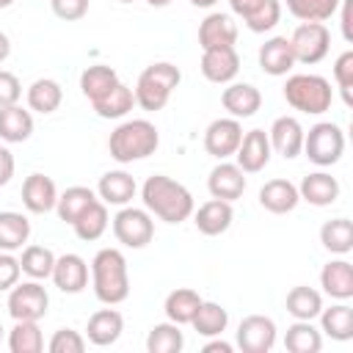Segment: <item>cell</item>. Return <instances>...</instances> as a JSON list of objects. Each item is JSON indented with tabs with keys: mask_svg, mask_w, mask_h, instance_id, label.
<instances>
[{
	"mask_svg": "<svg viewBox=\"0 0 353 353\" xmlns=\"http://www.w3.org/2000/svg\"><path fill=\"white\" fill-rule=\"evenodd\" d=\"M0 339H3V325H0Z\"/></svg>",
	"mask_w": 353,
	"mask_h": 353,
	"instance_id": "cell-59",
	"label": "cell"
},
{
	"mask_svg": "<svg viewBox=\"0 0 353 353\" xmlns=\"http://www.w3.org/2000/svg\"><path fill=\"white\" fill-rule=\"evenodd\" d=\"M221 105L232 119H251L262 108V94L251 83H229L221 94Z\"/></svg>",
	"mask_w": 353,
	"mask_h": 353,
	"instance_id": "cell-18",
	"label": "cell"
},
{
	"mask_svg": "<svg viewBox=\"0 0 353 353\" xmlns=\"http://www.w3.org/2000/svg\"><path fill=\"white\" fill-rule=\"evenodd\" d=\"M116 83H119L116 69H113V66H105V63L85 66L83 74H80V91H83V97H85L91 105L99 102Z\"/></svg>",
	"mask_w": 353,
	"mask_h": 353,
	"instance_id": "cell-30",
	"label": "cell"
},
{
	"mask_svg": "<svg viewBox=\"0 0 353 353\" xmlns=\"http://www.w3.org/2000/svg\"><path fill=\"white\" fill-rule=\"evenodd\" d=\"M50 279L61 292L77 295L88 287V265L80 254H61V256H55Z\"/></svg>",
	"mask_w": 353,
	"mask_h": 353,
	"instance_id": "cell-14",
	"label": "cell"
},
{
	"mask_svg": "<svg viewBox=\"0 0 353 353\" xmlns=\"http://www.w3.org/2000/svg\"><path fill=\"white\" fill-rule=\"evenodd\" d=\"M124 331V317L121 312L116 309H99L88 317V325H85V339L97 347H108L113 345Z\"/></svg>",
	"mask_w": 353,
	"mask_h": 353,
	"instance_id": "cell-23",
	"label": "cell"
},
{
	"mask_svg": "<svg viewBox=\"0 0 353 353\" xmlns=\"http://www.w3.org/2000/svg\"><path fill=\"white\" fill-rule=\"evenodd\" d=\"M113 234L124 248H143L154 237V221L143 207H121L113 215Z\"/></svg>",
	"mask_w": 353,
	"mask_h": 353,
	"instance_id": "cell-8",
	"label": "cell"
},
{
	"mask_svg": "<svg viewBox=\"0 0 353 353\" xmlns=\"http://www.w3.org/2000/svg\"><path fill=\"white\" fill-rule=\"evenodd\" d=\"M50 353H83L85 350V336L74 328H58L50 342H47Z\"/></svg>",
	"mask_w": 353,
	"mask_h": 353,
	"instance_id": "cell-46",
	"label": "cell"
},
{
	"mask_svg": "<svg viewBox=\"0 0 353 353\" xmlns=\"http://www.w3.org/2000/svg\"><path fill=\"white\" fill-rule=\"evenodd\" d=\"M119 3H132V0H119Z\"/></svg>",
	"mask_w": 353,
	"mask_h": 353,
	"instance_id": "cell-58",
	"label": "cell"
},
{
	"mask_svg": "<svg viewBox=\"0 0 353 353\" xmlns=\"http://www.w3.org/2000/svg\"><path fill=\"white\" fill-rule=\"evenodd\" d=\"M320 287L325 295L336 301H350L353 298V265L347 259H331L320 270Z\"/></svg>",
	"mask_w": 353,
	"mask_h": 353,
	"instance_id": "cell-26",
	"label": "cell"
},
{
	"mask_svg": "<svg viewBox=\"0 0 353 353\" xmlns=\"http://www.w3.org/2000/svg\"><path fill=\"white\" fill-rule=\"evenodd\" d=\"M290 47L295 63H320L331 50V30L325 28V22H301L290 36Z\"/></svg>",
	"mask_w": 353,
	"mask_h": 353,
	"instance_id": "cell-7",
	"label": "cell"
},
{
	"mask_svg": "<svg viewBox=\"0 0 353 353\" xmlns=\"http://www.w3.org/2000/svg\"><path fill=\"white\" fill-rule=\"evenodd\" d=\"M22 97V83L14 72H6L0 69V108H8V105H17Z\"/></svg>",
	"mask_w": 353,
	"mask_h": 353,
	"instance_id": "cell-49",
	"label": "cell"
},
{
	"mask_svg": "<svg viewBox=\"0 0 353 353\" xmlns=\"http://www.w3.org/2000/svg\"><path fill=\"white\" fill-rule=\"evenodd\" d=\"M14 168H17V163H14V154H11L6 146H0V188L11 182V176H14Z\"/></svg>",
	"mask_w": 353,
	"mask_h": 353,
	"instance_id": "cell-50",
	"label": "cell"
},
{
	"mask_svg": "<svg viewBox=\"0 0 353 353\" xmlns=\"http://www.w3.org/2000/svg\"><path fill=\"white\" fill-rule=\"evenodd\" d=\"M270 152L273 149H270L268 132L265 130H248V132H243L234 157H237V165L245 174H259L270 163Z\"/></svg>",
	"mask_w": 353,
	"mask_h": 353,
	"instance_id": "cell-15",
	"label": "cell"
},
{
	"mask_svg": "<svg viewBox=\"0 0 353 353\" xmlns=\"http://www.w3.org/2000/svg\"><path fill=\"white\" fill-rule=\"evenodd\" d=\"M320 243L331 254H339V256L350 254V248H353V223L347 218H331V221H325L320 226Z\"/></svg>",
	"mask_w": 353,
	"mask_h": 353,
	"instance_id": "cell-37",
	"label": "cell"
},
{
	"mask_svg": "<svg viewBox=\"0 0 353 353\" xmlns=\"http://www.w3.org/2000/svg\"><path fill=\"white\" fill-rule=\"evenodd\" d=\"M298 196L303 201H309L312 207H328L339 199V182L328 171H314V174H306L301 179Z\"/></svg>",
	"mask_w": 353,
	"mask_h": 353,
	"instance_id": "cell-22",
	"label": "cell"
},
{
	"mask_svg": "<svg viewBox=\"0 0 353 353\" xmlns=\"http://www.w3.org/2000/svg\"><path fill=\"white\" fill-rule=\"evenodd\" d=\"M339 6H342V17H339V19H342V22H339V25H342V36H345V41H353V30H350V11H353V0H342Z\"/></svg>",
	"mask_w": 353,
	"mask_h": 353,
	"instance_id": "cell-52",
	"label": "cell"
},
{
	"mask_svg": "<svg viewBox=\"0 0 353 353\" xmlns=\"http://www.w3.org/2000/svg\"><path fill=\"white\" fill-rule=\"evenodd\" d=\"M262 3H265V0H229V8H232V14H237L240 19H245V17H251Z\"/></svg>",
	"mask_w": 353,
	"mask_h": 353,
	"instance_id": "cell-51",
	"label": "cell"
},
{
	"mask_svg": "<svg viewBox=\"0 0 353 353\" xmlns=\"http://www.w3.org/2000/svg\"><path fill=\"white\" fill-rule=\"evenodd\" d=\"M240 138H243L240 119H232V116L215 119L204 130V149H207V154H212L218 160H226V157H232L237 152Z\"/></svg>",
	"mask_w": 353,
	"mask_h": 353,
	"instance_id": "cell-11",
	"label": "cell"
},
{
	"mask_svg": "<svg viewBox=\"0 0 353 353\" xmlns=\"http://www.w3.org/2000/svg\"><path fill=\"white\" fill-rule=\"evenodd\" d=\"M108 204L105 201H94L74 223H72V229H74V234L80 237V240H85V243H91V240H99L102 234H105V229H108Z\"/></svg>",
	"mask_w": 353,
	"mask_h": 353,
	"instance_id": "cell-40",
	"label": "cell"
},
{
	"mask_svg": "<svg viewBox=\"0 0 353 353\" xmlns=\"http://www.w3.org/2000/svg\"><path fill=\"white\" fill-rule=\"evenodd\" d=\"M284 99L290 108L320 116L334 102V88L323 74H290L284 83Z\"/></svg>",
	"mask_w": 353,
	"mask_h": 353,
	"instance_id": "cell-5",
	"label": "cell"
},
{
	"mask_svg": "<svg viewBox=\"0 0 353 353\" xmlns=\"http://www.w3.org/2000/svg\"><path fill=\"white\" fill-rule=\"evenodd\" d=\"M259 66L270 77H281L295 66V55L287 36H273L259 47Z\"/></svg>",
	"mask_w": 353,
	"mask_h": 353,
	"instance_id": "cell-24",
	"label": "cell"
},
{
	"mask_svg": "<svg viewBox=\"0 0 353 353\" xmlns=\"http://www.w3.org/2000/svg\"><path fill=\"white\" fill-rule=\"evenodd\" d=\"M8 55H11V39H8V36L0 30V63H3Z\"/></svg>",
	"mask_w": 353,
	"mask_h": 353,
	"instance_id": "cell-54",
	"label": "cell"
},
{
	"mask_svg": "<svg viewBox=\"0 0 353 353\" xmlns=\"http://www.w3.org/2000/svg\"><path fill=\"white\" fill-rule=\"evenodd\" d=\"M342 0H287V11L301 22H325L336 14Z\"/></svg>",
	"mask_w": 353,
	"mask_h": 353,
	"instance_id": "cell-43",
	"label": "cell"
},
{
	"mask_svg": "<svg viewBox=\"0 0 353 353\" xmlns=\"http://www.w3.org/2000/svg\"><path fill=\"white\" fill-rule=\"evenodd\" d=\"M182 80V72L168 63V61H157V63H149L141 74H138V83L132 88L135 94V105H141L143 110L149 113H157L168 105L174 88L179 85Z\"/></svg>",
	"mask_w": 353,
	"mask_h": 353,
	"instance_id": "cell-4",
	"label": "cell"
},
{
	"mask_svg": "<svg viewBox=\"0 0 353 353\" xmlns=\"http://www.w3.org/2000/svg\"><path fill=\"white\" fill-rule=\"evenodd\" d=\"M237 41V22L229 14L212 11L204 17V22L199 25V47L201 50H212V47H234Z\"/></svg>",
	"mask_w": 353,
	"mask_h": 353,
	"instance_id": "cell-17",
	"label": "cell"
},
{
	"mask_svg": "<svg viewBox=\"0 0 353 353\" xmlns=\"http://www.w3.org/2000/svg\"><path fill=\"white\" fill-rule=\"evenodd\" d=\"M8 350L11 353H41L44 334L39 328V320H14V328L8 331Z\"/></svg>",
	"mask_w": 353,
	"mask_h": 353,
	"instance_id": "cell-35",
	"label": "cell"
},
{
	"mask_svg": "<svg viewBox=\"0 0 353 353\" xmlns=\"http://www.w3.org/2000/svg\"><path fill=\"white\" fill-rule=\"evenodd\" d=\"M190 3H193L196 8H212V6L218 3V0H190Z\"/></svg>",
	"mask_w": 353,
	"mask_h": 353,
	"instance_id": "cell-55",
	"label": "cell"
},
{
	"mask_svg": "<svg viewBox=\"0 0 353 353\" xmlns=\"http://www.w3.org/2000/svg\"><path fill=\"white\" fill-rule=\"evenodd\" d=\"M22 276L19 259L11 251H0V292H8Z\"/></svg>",
	"mask_w": 353,
	"mask_h": 353,
	"instance_id": "cell-48",
	"label": "cell"
},
{
	"mask_svg": "<svg viewBox=\"0 0 353 353\" xmlns=\"http://www.w3.org/2000/svg\"><path fill=\"white\" fill-rule=\"evenodd\" d=\"M301 152L320 168L339 163V157L345 154L342 127L334 121H317L314 127H309V132H303V149Z\"/></svg>",
	"mask_w": 353,
	"mask_h": 353,
	"instance_id": "cell-6",
	"label": "cell"
},
{
	"mask_svg": "<svg viewBox=\"0 0 353 353\" xmlns=\"http://www.w3.org/2000/svg\"><path fill=\"white\" fill-rule=\"evenodd\" d=\"M52 14L63 22H77L88 14V0H50Z\"/></svg>",
	"mask_w": 353,
	"mask_h": 353,
	"instance_id": "cell-47",
	"label": "cell"
},
{
	"mask_svg": "<svg viewBox=\"0 0 353 353\" xmlns=\"http://www.w3.org/2000/svg\"><path fill=\"white\" fill-rule=\"evenodd\" d=\"M270 149L279 152L284 160H292L303 149V127L295 116H279L268 130Z\"/></svg>",
	"mask_w": 353,
	"mask_h": 353,
	"instance_id": "cell-16",
	"label": "cell"
},
{
	"mask_svg": "<svg viewBox=\"0 0 353 353\" xmlns=\"http://www.w3.org/2000/svg\"><path fill=\"white\" fill-rule=\"evenodd\" d=\"M207 190L212 199H223V201H237L245 193V171L237 163H226L221 160L210 176H207Z\"/></svg>",
	"mask_w": 353,
	"mask_h": 353,
	"instance_id": "cell-12",
	"label": "cell"
},
{
	"mask_svg": "<svg viewBox=\"0 0 353 353\" xmlns=\"http://www.w3.org/2000/svg\"><path fill=\"white\" fill-rule=\"evenodd\" d=\"M141 199H143V207L149 210V215H154L165 223H182L196 210L190 190L165 174L149 176L141 188Z\"/></svg>",
	"mask_w": 353,
	"mask_h": 353,
	"instance_id": "cell-1",
	"label": "cell"
},
{
	"mask_svg": "<svg viewBox=\"0 0 353 353\" xmlns=\"http://www.w3.org/2000/svg\"><path fill=\"white\" fill-rule=\"evenodd\" d=\"M284 347L290 353H317L323 347V334L312 325V320H295L284 334Z\"/></svg>",
	"mask_w": 353,
	"mask_h": 353,
	"instance_id": "cell-39",
	"label": "cell"
},
{
	"mask_svg": "<svg viewBox=\"0 0 353 353\" xmlns=\"http://www.w3.org/2000/svg\"><path fill=\"white\" fill-rule=\"evenodd\" d=\"M135 190H138L135 176L127 174V171H121V168H119V171H105V174L99 176V185H97L99 201L113 204V207L130 204V201L135 199Z\"/></svg>",
	"mask_w": 353,
	"mask_h": 353,
	"instance_id": "cell-21",
	"label": "cell"
},
{
	"mask_svg": "<svg viewBox=\"0 0 353 353\" xmlns=\"http://www.w3.org/2000/svg\"><path fill=\"white\" fill-rule=\"evenodd\" d=\"M317 317H320L323 334H328L331 339H336V342L353 339V309L345 301H339V303H334L328 309H320Z\"/></svg>",
	"mask_w": 353,
	"mask_h": 353,
	"instance_id": "cell-32",
	"label": "cell"
},
{
	"mask_svg": "<svg viewBox=\"0 0 353 353\" xmlns=\"http://www.w3.org/2000/svg\"><path fill=\"white\" fill-rule=\"evenodd\" d=\"M301 196H298V188L290 182V179H268L262 188H259V204L273 212V215H284V212H292L298 207Z\"/></svg>",
	"mask_w": 353,
	"mask_h": 353,
	"instance_id": "cell-25",
	"label": "cell"
},
{
	"mask_svg": "<svg viewBox=\"0 0 353 353\" xmlns=\"http://www.w3.org/2000/svg\"><path fill=\"white\" fill-rule=\"evenodd\" d=\"M52 265H55V254L47 245H25L22 259H19L22 273H28L30 279L41 281V279L52 276Z\"/></svg>",
	"mask_w": 353,
	"mask_h": 353,
	"instance_id": "cell-42",
	"label": "cell"
},
{
	"mask_svg": "<svg viewBox=\"0 0 353 353\" xmlns=\"http://www.w3.org/2000/svg\"><path fill=\"white\" fill-rule=\"evenodd\" d=\"M132 108H135V94H132V88L124 85L121 80H119L99 102H94V110H97L99 119H121V116H127Z\"/></svg>",
	"mask_w": 353,
	"mask_h": 353,
	"instance_id": "cell-36",
	"label": "cell"
},
{
	"mask_svg": "<svg viewBox=\"0 0 353 353\" xmlns=\"http://www.w3.org/2000/svg\"><path fill=\"white\" fill-rule=\"evenodd\" d=\"M199 306H201V295H199L196 290H190V287H176V290H171V292L165 295L163 312H165V317H168L171 323H176V325H190V320H193V314H196Z\"/></svg>",
	"mask_w": 353,
	"mask_h": 353,
	"instance_id": "cell-29",
	"label": "cell"
},
{
	"mask_svg": "<svg viewBox=\"0 0 353 353\" xmlns=\"http://www.w3.org/2000/svg\"><path fill=\"white\" fill-rule=\"evenodd\" d=\"M63 102V88L52 77H39L28 85V108L36 113H55Z\"/></svg>",
	"mask_w": 353,
	"mask_h": 353,
	"instance_id": "cell-31",
	"label": "cell"
},
{
	"mask_svg": "<svg viewBox=\"0 0 353 353\" xmlns=\"http://www.w3.org/2000/svg\"><path fill=\"white\" fill-rule=\"evenodd\" d=\"M47 309H50V295L36 279L17 281L8 290V314L14 320H41Z\"/></svg>",
	"mask_w": 353,
	"mask_h": 353,
	"instance_id": "cell-9",
	"label": "cell"
},
{
	"mask_svg": "<svg viewBox=\"0 0 353 353\" xmlns=\"http://www.w3.org/2000/svg\"><path fill=\"white\" fill-rule=\"evenodd\" d=\"M94 201H99L97 199V193L91 190V188H83V185H72V188H66L63 193H58V201H55V212H58V218L63 221V223H74Z\"/></svg>",
	"mask_w": 353,
	"mask_h": 353,
	"instance_id": "cell-28",
	"label": "cell"
},
{
	"mask_svg": "<svg viewBox=\"0 0 353 353\" xmlns=\"http://www.w3.org/2000/svg\"><path fill=\"white\" fill-rule=\"evenodd\" d=\"M276 345V323L265 314H248L237 325V347L243 353H268Z\"/></svg>",
	"mask_w": 353,
	"mask_h": 353,
	"instance_id": "cell-10",
	"label": "cell"
},
{
	"mask_svg": "<svg viewBox=\"0 0 353 353\" xmlns=\"http://www.w3.org/2000/svg\"><path fill=\"white\" fill-rule=\"evenodd\" d=\"M185 347V336L179 331L176 323H157L152 325L149 336H146V350L149 353H179Z\"/></svg>",
	"mask_w": 353,
	"mask_h": 353,
	"instance_id": "cell-41",
	"label": "cell"
},
{
	"mask_svg": "<svg viewBox=\"0 0 353 353\" xmlns=\"http://www.w3.org/2000/svg\"><path fill=\"white\" fill-rule=\"evenodd\" d=\"M334 83L342 91L345 105H353V50H345L334 61Z\"/></svg>",
	"mask_w": 353,
	"mask_h": 353,
	"instance_id": "cell-45",
	"label": "cell"
},
{
	"mask_svg": "<svg viewBox=\"0 0 353 353\" xmlns=\"http://www.w3.org/2000/svg\"><path fill=\"white\" fill-rule=\"evenodd\" d=\"M234 221V210H232V201H223V199H210L204 201L199 210H193V223L201 234L207 237H218L223 234Z\"/></svg>",
	"mask_w": 353,
	"mask_h": 353,
	"instance_id": "cell-19",
	"label": "cell"
},
{
	"mask_svg": "<svg viewBox=\"0 0 353 353\" xmlns=\"http://www.w3.org/2000/svg\"><path fill=\"white\" fill-rule=\"evenodd\" d=\"M240 72V55L234 47H212V50H201V74L210 83L226 85L237 77Z\"/></svg>",
	"mask_w": 353,
	"mask_h": 353,
	"instance_id": "cell-13",
	"label": "cell"
},
{
	"mask_svg": "<svg viewBox=\"0 0 353 353\" xmlns=\"http://www.w3.org/2000/svg\"><path fill=\"white\" fill-rule=\"evenodd\" d=\"M146 3H149V6H154V8H165L171 0H146Z\"/></svg>",
	"mask_w": 353,
	"mask_h": 353,
	"instance_id": "cell-56",
	"label": "cell"
},
{
	"mask_svg": "<svg viewBox=\"0 0 353 353\" xmlns=\"http://www.w3.org/2000/svg\"><path fill=\"white\" fill-rule=\"evenodd\" d=\"M8 6H14V0H0V8H8Z\"/></svg>",
	"mask_w": 353,
	"mask_h": 353,
	"instance_id": "cell-57",
	"label": "cell"
},
{
	"mask_svg": "<svg viewBox=\"0 0 353 353\" xmlns=\"http://www.w3.org/2000/svg\"><path fill=\"white\" fill-rule=\"evenodd\" d=\"M190 325H193V331L199 336H207V339L210 336H221L226 331V325H229V312L215 301H201V306L196 309Z\"/></svg>",
	"mask_w": 353,
	"mask_h": 353,
	"instance_id": "cell-33",
	"label": "cell"
},
{
	"mask_svg": "<svg viewBox=\"0 0 353 353\" xmlns=\"http://www.w3.org/2000/svg\"><path fill=\"white\" fill-rule=\"evenodd\" d=\"M210 339H212V342H207V345L201 347L204 353H232V350H234L232 342H223V339H215V336H210Z\"/></svg>",
	"mask_w": 353,
	"mask_h": 353,
	"instance_id": "cell-53",
	"label": "cell"
},
{
	"mask_svg": "<svg viewBox=\"0 0 353 353\" xmlns=\"http://www.w3.org/2000/svg\"><path fill=\"white\" fill-rule=\"evenodd\" d=\"M55 201H58V188H55V182L50 176H44V174L25 176V182H22V204H25L28 212H36V215L50 212V210H55Z\"/></svg>",
	"mask_w": 353,
	"mask_h": 353,
	"instance_id": "cell-20",
	"label": "cell"
},
{
	"mask_svg": "<svg viewBox=\"0 0 353 353\" xmlns=\"http://www.w3.org/2000/svg\"><path fill=\"white\" fill-rule=\"evenodd\" d=\"M30 237V221L22 212H0V251H19Z\"/></svg>",
	"mask_w": 353,
	"mask_h": 353,
	"instance_id": "cell-34",
	"label": "cell"
},
{
	"mask_svg": "<svg viewBox=\"0 0 353 353\" xmlns=\"http://www.w3.org/2000/svg\"><path fill=\"white\" fill-rule=\"evenodd\" d=\"M320 309H323V295L314 287L298 284L287 292V312L295 320H314L320 314Z\"/></svg>",
	"mask_w": 353,
	"mask_h": 353,
	"instance_id": "cell-38",
	"label": "cell"
},
{
	"mask_svg": "<svg viewBox=\"0 0 353 353\" xmlns=\"http://www.w3.org/2000/svg\"><path fill=\"white\" fill-rule=\"evenodd\" d=\"M279 19H281V3L279 0H265L251 17H245L243 22H245V28L251 30V33H268V30H273L276 25H279Z\"/></svg>",
	"mask_w": 353,
	"mask_h": 353,
	"instance_id": "cell-44",
	"label": "cell"
},
{
	"mask_svg": "<svg viewBox=\"0 0 353 353\" xmlns=\"http://www.w3.org/2000/svg\"><path fill=\"white\" fill-rule=\"evenodd\" d=\"M33 135V116L19 105L0 108V138L6 143H25Z\"/></svg>",
	"mask_w": 353,
	"mask_h": 353,
	"instance_id": "cell-27",
	"label": "cell"
},
{
	"mask_svg": "<svg viewBox=\"0 0 353 353\" xmlns=\"http://www.w3.org/2000/svg\"><path fill=\"white\" fill-rule=\"evenodd\" d=\"M160 146V132L149 119H130L121 121L110 138H108V152L116 163L127 165L135 160H143L149 154H154Z\"/></svg>",
	"mask_w": 353,
	"mask_h": 353,
	"instance_id": "cell-3",
	"label": "cell"
},
{
	"mask_svg": "<svg viewBox=\"0 0 353 353\" xmlns=\"http://www.w3.org/2000/svg\"><path fill=\"white\" fill-rule=\"evenodd\" d=\"M91 287L99 303L116 306L130 295L127 259L119 248H99L91 259Z\"/></svg>",
	"mask_w": 353,
	"mask_h": 353,
	"instance_id": "cell-2",
	"label": "cell"
}]
</instances>
